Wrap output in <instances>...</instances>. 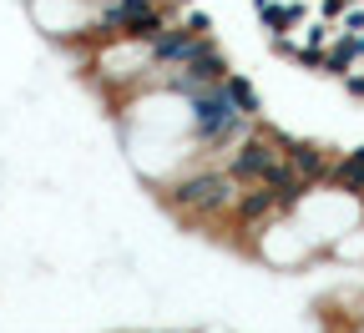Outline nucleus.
Here are the masks:
<instances>
[{
  "label": "nucleus",
  "mask_w": 364,
  "mask_h": 333,
  "mask_svg": "<svg viewBox=\"0 0 364 333\" xmlns=\"http://www.w3.org/2000/svg\"><path fill=\"white\" fill-rule=\"evenodd\" d=\"M223 91H228V102H233V111L238 116H263V102H258V86L248 81V76H233V71H228V81H223Z\"/></svg>",
  "instance_id": "8"
},
{
  "label": "nucleus",
  "mask_w": 364,
  "mask_h": 333,
  "mask_svg": "<svg viewBox=\"0 0 364 333\" xmlns=\"http://www.w3.org/2000/svg\"><path fill=\"white\" fill-rule=\"evenodd\" d=\"M354 61H364V31H344L339 40L324 45V71L329 76H349Z\"/></svg>",
  "instance_id": "5"
},
{
  "label": "nucleus",
  "mask_w": 364,
  "mask_h": 333,
  "mask_svg": "<svg viewBox=\"0 0 364 333\" xmlns=\"http://www.w3.org/2000/svg\"><path fill=\"white\" fill-rule=\"evenodd\" d=\"M182 26H188L193 36H213V21H208L203 11H188V16H182Z\"/></svg>",
  "instance_id": "9"
},
{
  "label": "nucleus",
  "mask_w": 364,
  "mask_h": 333,
  "mask_svg": "<svg viewBox=\"0 0 364 333\" xmlns=\"http://www.w3.org/2000/svg\"><path fill=\"white\" fill-rule=\"evenodd\" d=\"M218 81H228V56L218 51V40H213V36L193 51L188 66H177V71L167 76V86L182 91V97H188V91H203V86H218Z\"/></svg>",
  "instance_id": "2"
},
{
  "label": "nucleus",
  "mask_w": 364,
  "mask_h": 333,
  "mask_svg": "<svg viewBox=\"0 0 364 333\" xmlns=\"http://www.w3.org/2000/svg\"><path fill=\"white\" fill-rule=\"evenodd\" d=\"M284 162H289L304 182H314V187H324V177H329V167H334V157H329L324 141H304V136H289V141H284Z\"/></svg>",
  "instance_id": "3"
},
{
  "label": "nucleus",
  "mask_w": 364,
  "mask_h": 333,
  "mask_svg": "<svg viewBox=\"0 0 364 333\" xmlns=\"http://www.w3.org/2000/svg\"><path fill=\"white\" fill-rule=\"evenodd\" d=\"M324 187H339V192H349V197H359L364 192V147H354V152H344L334 167H329V177H324Z\"/></svg>",
  "instance_id": "6"
},
{
  "label": "nucleus",
  "mask_w": 364,
  "mask_h": 333,
  "mask_svg": "<svg viewBox=\"0 0 364 333\" xmlns=\"http://www.w3.org/2000/svg\"><path fill=\"white\" fill-rule=\"evenodd\" d=\"M304 45H329V21H309V40Z\"/></svg>",
  "instance_id": "11"
},
{
  "label": "nucleus",
  "mask_w": 364,
  "mask_h": 333,
  "mask_svg": "<svg viewBox=\"0 0 364 333\" xmlns=\"http://www.w3.org/2000/svg\"><path fill=\"white\" fill-rule=\"evenodd\" d=\"M263 26H268V36H289L294 26H309V6H284V0H268L263 6Z\"/></svg>",
  "instance_id": "7"
},
{
  "label": "nucleus",
  "mask_w": 364,
  "mask_h": 333,
  "mask_svg": "<svg viewBox=\"0 0 364 333\" xmlns=\"http://www.w3.org/2000/svg\"><path fill=\"white\" fill-rule=\"evenodd\" d=\"M157 6H172V11H182V6H193V0H157Z\"/></svg>",
  "instance_id": "12"
},
{
  "label": "nucleus",
  "mask_w": 364,
  "mask_h": 333,
  "mask_svg": "<svg viewBox=\"0 0 364 333\" xmlns=\"http://www.w3.org/2000/svg\"><path fill=\"white\" fill-rule=\"evenodd\" d=\"M238 177L228 172L223 162H213V157H203L198 167H188L182 177H172V182H162V207L167 212H177L188 227H198V222H218L228 207H233V197H238Z\"/></svg>",
  "instance_id": "1"
},
{
  "label": "nucleus",
  "mask_w": 364,
  "mask_h": 333,
  "mask_svg": "<svg viewBox=\"0 0 364 333\" xmlns=\"http://www.w3.org/2000/svg\"><path fill=\"white\" fill-rule=\"evenodd\" d=\"M349 11V0H318V21H339Z\"/></svg>",
  "instance_id": "10"
},
{
  "label": "nucleus",
  "mask_w": 364,
  "mask_h": 333,
  "mask_svg": "<svg viewBox=\"0 0 364 333\" xmlns=\"http://www.w3.org/2000/svg\"><path fill=\"white\" fill-rule=\"evenodd\" d=\"M263 187H268V197H273V207H279V212H299V207H304V197L314 192V182H304L289 162L273 167V172L263 177Z\"/></svg>",
  "instance_id": "4"
}]
</instances>
